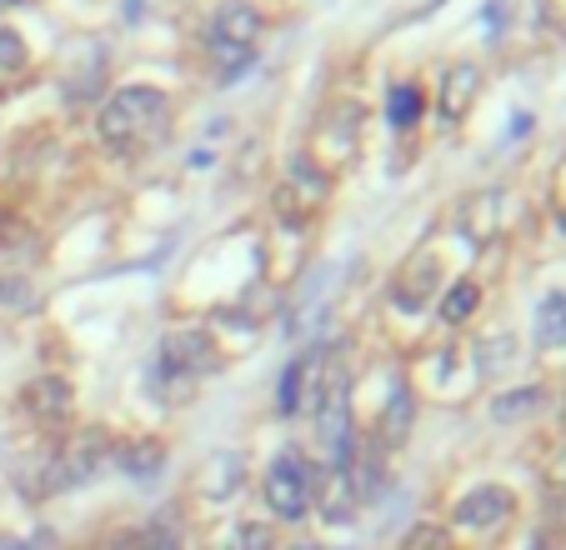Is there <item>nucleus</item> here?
Returning a JSON list of instances; mask_svg holds the SVG:
<instances>
[{"mask_svg": "<svg viewBox=\"0 0 566 550\" xmlns=\"http://www.w3.org/2000/svg\"><path fill=\"white\" fill-rule=\"evenodd\" d=\"M536 346H546V350L566 346V290H552L536 306Z\"/></svg>", "mask_w": 566, "mask_h": 550, "instance_id": "nucleus-11", "label": "nucleus"}, {"mask_svg": "<svg viewBox=\"0 0 566 550\" xmlns=\"http://www.w3.org/2000/svg\"><path fill=\"white\" fill-rule=\"evenodd\" d=\"M216 366H221V350H216V340L206 336V330H171V336L160 340V360H156L150 385H156L166 401H176V395H186L201 376H211Z\"/></svg>", "mask_w": 566, "mask_h": 550, "instance_id": "nucleus-2", "label": "nucleus"}, {"mask_svg": "<svg viewBox=\"0 0 566 550\" xmlns=\"http://www.w3.org/2000/svg\"><path fill=\"white\" fill-rule=\"evenodd\" d=\"M421 110H427V91L421 85H396L391 101H386V120L391 126H417Z\"/></svg>", "mask_w": 566, "mask_h": 550, "instance_id": "nucleus-13", "label": "nucleus"}, {"mask_svg": "<svg viewBox=\"0 0 566 550\" xmlns=\"http://www.w3.org/2000/svg\"><path fill=\"white\" fill-rule=\"evenodd\" d=\"M556 480H562V486H566V455H562V461H556Z\"/></svg>", "mask_w": 566, "mask_h": 550, "instance_id": "nucleus-20", "label": "nucleus"}, {"mask_svg": "<svg viewBox=\"0 0 566 550\" xmlns=\"http://www.w3.org/2000/svg\"><path fill=\"white\" fill-rule=\"evenodd\" d=\"M437 286H441V265H437V255H417V261H411L407 271L396 275L391 306H396V310H421L431 296H437Z\"/></svg>", "mask_w": 566, "mask_h": 550, "instance_id": "nucleus-8", "label": "nucleus"}, {"mask_svg": "<svg viewBox=\"0 0 566 550\" xmlns=\"http://www.w3.org/2000/svg\"><path fill=\"white\" fill-rule=\"evenodd\" d=\"M25 65H31V45L21 41V31H15V25L0 21V75H21Z\"/></svg>", "mask_w": 566, "mask_h": 550, "instance_id": "nucleus-15", "label": "nucleus"}, {"mask_svg": "<svg viewBox=\"0 0 566 550\" xmlns=\"http://www.w3.org/2000/svg\"><path fill=\"white\" fill-rule=\"evenodd\" d=\"M411 435V391L407 385H396L391 405H386L381 425H376V445H401Z\"/></svg>", "mask_w": 566, "mask_h": 550, "instance_id": "nucleus-12", "label": "nucleus"}, {"mask_svg": "<svg viewBox=\"0 0 566 550\" xmlns=\"http://www.w3.org/2000/svg\"><path fill=\"white\" fill-rule=\"evenodd\" d=\"M160 120H166V96L156 85H120L116 96L101 106L96 130L106 146H136V140L156 136Z\"/></svg>", "mask_w": 566, "mask_h": 550, "instance_id": "nucleus-3", "label": "nucleus"}, {"mask_svg": "<svg viewBox=\"0 0 566 550\" xmlns=\"http://www.w3.org/2000/svg\"><path fill=\"white\" fill-rule=\"evenodd\" d=\"M316 486H321L316 466L296 451H281L266 466V480H261L271 516H281V520H306L311 506H316Z\"/></svg>", "mask_w": 566, "mask_h": 550, "instance_id": "nucleus-4", "label": "nucleus"}, {"mask_svg": "<svg viewBox=\"0 0 566 550\" xmlns=\"http://www.w3.org/2000/svg\"><path fill=\"white\" fill-rule=\"evenodd\" d=\"M116 466L126 470L130 480H150L160 476V466H166V445L160 441H130L116 451Z\"/></svg>", "mask_w": 566, "mask_h": 550, "instance_id": "nucleus-10", "label": "nucleus"}, {"mask_svg": "<svg viewBox=\"0 0 566 550\" xmlns=\"http://www.w3.org/2000/svg\"><path fill=\"white\" fill-rule=\"evenodd\" d=\"M71 405H75V391L65 376H35L21 391V411L41 425H61L65 415H71Z\"/></svg>", "mask_w": 566, "mask_h": 550, "instance_id": "nucleus-7", "label": "nucleus"}, {"mask_svg": "<svg viewBox=\"0 0 566 550\" xmlns=\"http://www.w3.org/2000/svg\"><path fill=\"white\" fill-rule=\"evenodd\" d=\"M401 550H451V540H447V530H437V526H417L401 540Z\"/></svg>", "mask_w": 566, "mask_h": 550, "instance_id": "nucleus-17", "label": "nucleus"}, {"mask_svg": "<svg viewBox=\"0 0 566 550\" xmlns=\"http://www.w3.org/2000/svg\"><path fill=\"white\" fill-rule=\"evenodd\" d=\"M476 300H481V290H476V281H457V286L447 290V300H441V316L451 320V326H461V320L476 310Z\"/></svg>", "mask_w": 566, "mask_h": 550, "instance_id": "nucleus-16", "label": "nucleus"}, {"mask_svg": "<svg viewBox=\"0 0 566 550\" xmlns=\"http://www.w3.org/2000/svg\"><path fill=\"white\" fill-rule=\"evenodd\" d=\"M542 385H526V391H512V395H496V405H492V415L496 421H522V415H532V411H542Z\"/></svg>", "mask_w": 566, "mask_h": 550, "instance_id": "nucleus-14", "label": "nucleus"}, {"mask_svg": "<svg viewBox=\"0 0 566 550\" xmlns=\"http://www.w3.org/2000/svg\"><path fill=\"white\" fill-rule=\"evenodd\" d=\"M0 101H6V91H0Z\"/></svg>", "mask_w": 566, "mask_h": 550, "instance_id": "nucleus-21", "label": "nucleus"}, {"mask_svg": "<svg viewBox=\"0 0 566 550\" xmlns=\"http://www.w3.org/2000/svg\"><path fill=\"white\" fill-rule=\"evenodd\" d=\"M512 510H516V500H512V490H506V486H476L471 496L457 500L451 520H457V526H467V530H496V526H506V520H512Z\"/></svg>", "mask_w": 566, "mask_h": 550, "instance_id": "nucleus-6", "label": "nucleus"}, {"mask_svg": "<svg viewBox=\"0 0 566 550\" xmlns=\"http://www.w3.org/2000/svg\"><path fill=\"white\" fill-rule=\"evenodd\" d=\"M256 41H261V15L251 11L247 0H231V6H221L211 15V55L226 81L256 61Z\"/></svg>", "mask_w": 566, "mask_h": 550, "instance_id": "nucleus-5", "label": "nucleus"}, {"mask_svg": "<svg viewBox=\"0 0 566 550\" xmlns=\"http://www.w3.org/2000/svg\"><path fill=\"white\" fill-rule=\"evenodd\" d=\"M0 300L6 306H31V286L25 281H0Z\"/></svg>", "mask_w": 566, "mask_h": 550, "instance_id": "nucleus-19", "label": "nucleus"}, {"mask_svg": "<svg viewBox=\"0 0 566 550\" xmlns=\"http://www.w3.org/2000/svg\"><path fill=\"white\" fill-rule=\"evenodd\" d=\"M0 225H6V221H0Z\"/></svg>", "mask_w": 566, "mask_h": 550, "instance_id": "nucleus-22", "label": "nucleus"}, {"mask_svg": "<svg viewBox=\"0 0 566 550\" xmlns=\"http://www.w3.org/2000/svg\"><path fill=\"white\" fill-rule=\"evenodd\" d=\"M241 550H276V546H271V530L256 526V520H251V526H241Z\"/></svg>", "mask_w": 566, "mask_h": 550, "instance_id": "nucleus-18", "label": "nucleus"}, {"mask_svg": "<svg viewBox=\"0 0 566 550\" xmlns=\"http://www.w3.org/2000/svg\"><path fill=\"white\" fill-rule=\"evenodd\" d=\"M481 85V71L476 65H451L447 81H441V120H461L471 106V96H476Z\"/></svg>", "mask_w": 566, "mask_h": 550, "instance_id": "nucleus-9", "label": "nucleus"}, {"mask_svg": "<svg viewBox=\"0 0 566 550\" xmlns=\"http://www.w3.org/2000/svg\"><path fill=\"white\" fill-rule=\"evenodd\" d=\"M106 455H111V435H106V431H81V435H71L61 451H51V455L41 461V470H35V486L25 490V496H31V500H45V496H61V490L86 486V480H96V470L106 466Z\"/></svg>", "mask_w": 566, "mask_h": 550, "instance_id": "nucleus-1", "label": "nucleus"}]
</instances>
